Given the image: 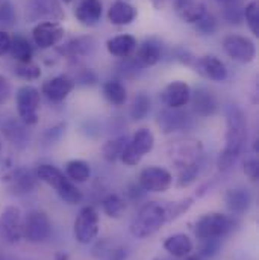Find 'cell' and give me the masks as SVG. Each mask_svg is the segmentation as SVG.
Wrapping results in <instances>:
<instances>
[{
    "label": "cell",
    "mask_w": 259,
    "mask_h": 260,
    "mask_svg": "<svg viewBox=\"0 0 259 260\" xmlns=\"http://www.w3.org/2000/svg\"><path fill=\"white\" fill-rule=\"evenodd\" d=\"M226 145L217 159V168L221 173H229L241 156L247 141V120L246 114L237 105L226 109Z\"/></svg>",
    "instance_id": "6da1fadb"
},
{
    "label": "cell",
    "mask_w": 259,
    "mask_h": 260,
    "mask_svg": "<svg viewBox=\"0 0 259 260\" xmlns=\"http://www.w3.org/2000/svg\"><path fill=\"white\" fill-rule=\"evenodd\" d=\"M168 222L165 204L159 201L146 203L130 222V235L138 239H146L153 236L161 230V227Z\"/></svg>",
    "instance_id": "7a4b0ae2"
},
{
    "label": "cell",
    "mask_w": 259,
    "mask_h": 260,
    "mask_svg": "<svg viewBox=\"0 0 259 260\" xmlns=\"http://www.w3.org/2000/svg\"><path fill=\"white\" fill-rule=\"evenodd\" d=\"M38 180L47 183L50 188L55 189V192L60 195L65 203L68 204H79L83 200L82 191L65 176L64 173L50 165V164H41L35 171Z\"/></svg>",
    "instance_id": "3957f363"
},
{
    "label": "cell",
    "mask_w": 259,
    "mask_h": 260,
    "mask_svg": "<svg viewBox=\"0 0 259 260\" xmlns=\"http://www.w3.org/2000/svg\"><path fill=\"white\" fill-rule=\"evenodd\" d=\"M237 221L220 212H209L202 215L194 224L197 239H223L234 232Z\"/></svg>",
    "instance_id": "277c9868"
},
{
    "label": "cell",
    "mask_w": 259,
    "mask_h": 260,
    "mask_svg": "<svg viewBox=\"0 0 259 260\" xmlns=\"http://www.w3.org/2000/svg\"><path fill=\"white\" fill-rule=\"evenodd\" d=\"M52 221L43 210H31L23 218V238L31 244H43L52 236Z\"/></svg>",
    "instance_id": "5b68a950"
},
{
    "label": "cell",
    "mask_w": 259,
    "mask_h": 260,
    "mask_svg": "<svg viewBox=\"0 0 259 260\" xmlns=\"http://www.w3.org/2000/svg\"><path fill=\"white\" fill-rule=\"evenodd\" d=\"M155 147V136L152 130L142 129L136 130L135 135L128 141V145L122 154V160L128 167H135L141 162V159L149 154Z\"/></svg>",
    "instance_id": "8992f818"
},
{
    "label": "cell",
    "mask_w": 259,
    "mask_h": 260,
    "mask_svg": "<svg viewBox=\"0 0 259 260\" xmlns=\"http://www.w3.org/2000/svg\"><path fill=\"white\" fill-rule=\"evenodd\" d=\"M41 103L40 91L32 85H24L17 91V111L20 121L26 126L38 123V109Z\"/></svg>",
    "instance_id": "52a82bcc"
},
{
    "label": "cell",
    "mask_w": 259,
    "mask_h": 260,
    "mask_svg": "<svg viewBox=\"0 0 259 260\" xmlns=\"http://www.w3.org/2000/svg\"><path fill=\"white\" fill-rule=\"evenodd\" d=\"M99 230H100V219L97 210L93 206L82 207L74 221L76 241L82 245H88L99 236Z\"/></svg>",
    "instance_id": "ba28073f"
},
{
    "label": "cell",
    "mask_w": 259,
    "mask_h": 260,
    "mask_svg": "<svg viewBox=\"0 0 259 260\" xmlns=\"http://www.w3.org/2000/svg\"><path fill=\"white\" fill-rule=\"evenodd\" d=\"M138 185L146 192H165L173 185V174L161 167H147L139 173Z\"/></svg>",
    "instance_id": "9c48e42d"
},
{
    "label": "cell",
    "mask_w": 259,
    "mask_h": 260,
    "mask_svg": "<svg viewBox=\"0 0 259 260\" xmlns=\"http://www.w3.org/2000/svg\"><path fill=\"white\" fill-rule=\"evenodd\" d=\"M223 50L237 62L249 64L256 58V47L252 40L241 35H227L223 40Z\"/></svg>",
    "instance_id": "30bf717a"
},
{
    "label": "cell",
    "mask_w": 259,
    "mask_h": 260,
    "mask_svg": "<svg viewBox=\"0 0 259 260\" xmlns=\"http://www.w3.org/2000/svg\"><path fill=\"white\" fill-rule=\"evenodd\" d=\"M158 126L162 133H175V132H185L194 127V118L190 112L182 109H170L165 108L158 114L156 120Z\"/></svg>",
    "instance_id": "8fae6325"
},
{
    "label": "cell",
    "mask_w": 259,
    "mask_h": 260,
    "mask_svg": "<svg viewBox=\"0 0 259 260\" xmlns=\"http://www.w3.org/2000/svg\"><path fill=\"white\" fill-rule=\"evenodd\" d=\"M2 236L9 244H18L23 239V215L20 207L6 206L0 216Z\"/></svg>",
    "instance_id": "7c38bea8"
},
{
    "label": "cell",
    "mask_w": 259,
    "mask_h": 260,
    "mask_svg": "<svg viewBox=\"0 0 259 260\" xmlns=\"http://www.w3.org/2000/svg\"><path fill=\"white\" fill-rule=\"evenodd\" d=\"M3 180H5L8 189L11 191V194L14 195L29 194L37 188V183H38L37 174L26 167L14 168L9 174L5 176Z\"/></svg>",
    "instance_id": "4fadbf2b"
},
{
    "label": "cell",
    "mask_w": 259,
    "mask_h": 260,
    "mask_svg": "<svg viewBox=\"0 0 259 260\" xmlns=\"http://www.w3.org/2000/svg\"><path fill=\"white\" fill-rule=\"evenodd\" d=\"M168 154L171 156L173 164L179 168H184L190 164H194L202 159L203 147L195 139H187V141H178L170 147Z\"/></svg>",
    "instance_id": "5bb4252c"
},
{
    "label": "cell",
    "mask_w": 259,
    "mask_h": 260,
    "mask_svg": "<svg viewBox=\"0 0 259 260\" xmlns=\"http://www.w3.org/2000/svg\"><path fill=\"white\" fill-rule=\"evenodd\" d=\"M32 38L40 49L46 50L56 46L64 38V27L58 21H43L34 27Z\"/></svg>",
    "instance_id": "9a60e30c"
},
{
    "label": "cell",
    "mask_w": 259,
    "mask_h": 260,
    "mask_svg": "<svg viewBox=\"0 0 259 260\" xmlns=\"http://www.w3.org/2000/svg\"><path fill=\"white\" fill-rule=\"evenodd\" d=\"M191 88L187 82L175 80L168 83L161 92V102L170 109H182L190 103Z\"/></svg>",
    "instance_id": "2e32d148"
},
{
    "label": "cell",
    "mask_w": 259,
    "mask_h": 260,
    "mask_svg": "<svg viewBox=\"0 0 259 260\" xmlns=\"http://www.w3.org/2000/svg\"><path fill=\"white\" fill-rule=\"evenodd\" d=\"M190 102L195 115L202 118L212 117L218 112V100L208 88H197L195 91H191Z\"/></svg>",
    "instance_id": "e0dca14e"
},
{
    "label": "cell",
    "mask_w": 259,
    "mask_h": 260,
    "mask_svg": "<svg viewBox=\"0 0 259 260\" xmlns=\"http://www.w3.org/2000/svg\"><path fill=\"white\" fill-rule=\"evenodd\" d=\"M74 89V80L68 76H56L46 80L41 86V92L53 103H61Z\"/></svg>",
    "instance_id": "ac0fdd59"
},
{
    "label": "cell",
    "mask_w": 259,
    "mask_h": 260,
    "mask_svg": "<svg viewBox=\"0 0 259 260\" xmlns=\"http://www.w3.org/2000/svg\"><path fill=\"white\" fill-rule=\"evenodd\" d=\"M161 58H162V43L158 38L152 37L142 41V44L136 50V55L133 56V61L141 68H147L158 64Z\"/></svg>",
    "instance_id": "d6986e66"
},
{
    "label": "cell",
    "mask_w": 259,
    "mask_h": 260,
    "mask_svg": "<svg viewBox=\"0 0 259 260\" xmlns=\"http://www.w3.org/2000/svg\"><path fill=\"white\" fill-rule=\"evenodd\" d=\"M195 71L212 82H224L227 79V68L214 55L202 56L195 61Z\"/></svg>",
    "instance_id": "ffe728a7"
},
{
    "label": "cell",
    "mask_w": 259,
    "mask_h": 260,
    "mask_svg": "<svg viewBox=\"0 0 259 260\" xmlns=\"http://www.w3.org/2000/svg\"><path fill=\"white\" fill-rule=\"evenodd\" d=\"M2 133L6 138V141L11 142V145H14L18 150H24L29 145L31 141L29 130L27 126L20 120L9 118L8 121H5V124L2 126Z\"/></svg>",
    "instance_id": "44dd1931"
},
{
    "label": "cell",
    "mask_w": 259,
    "mask_h": 260,
    "mask_svg": "<svg viewBox=\"0 0 259 260\" xmlns=\"http://www.w3.org/2000/svg\"><path fill=\"white\" fill-rule=\"evenodd\" d=\"M102 12H103V5L100 0H82L74 9V17L80 24L93 27L100 21Z\"/></svg>",
    "instance_id": "7402d4cb"
},
{
    "label": "cell",
    "mask_w": 259,
    "mask_h": 260,
    "mask_svg": "<svg viewBox=\"0 0 259 260\" xmlns=\"http://www.w3.org/2000/svg\"><path fill=\"white\" fill-rule=\"evenodd\" d=\"M94 49H96V40L93 37H79V38L68 41L63 47H60L58 52L67 58L76 59V58H83V56L91 55Z\"/></svg>",
    "instance_id": "603a6c76"
},
{
    "label": "cell",
    "mask_w": 259,
    "mask_h": 260,
    "mask_svg": "<svg viewBox=\"0 0 259 260\" xmlns=\"http://www.w3.org/2000/svg\"><path fill=\"white\" fill-rule=\"evenodd\" d=\"M164 250L168 251L173 257L184 259L191 254V251L194 250V244L188 235L175 233L164 241Z\"/></svg>",
    "instance_id": "cb8c5ba5"
},
{
    "label": "cell",
    "mask_w": 259,
    "mask_h": 260,
    "mask_svg": "<svg viewBox=\"0 0 259 260\" xmlns=\"http://www.w3.org/2000/svg\"><path fill=\"white\" fill-rule=\"evenodd\" d=\"M224 201L231 213L244 215L252 206V194L244 188H234L226 192Z\"/></svg>",
    "instance_id": "d4e9b609"
},
{
    "label": "cell",
    "mask_w": 259,
    "mask_h": 260,
    "mask_svg": "<svg viewBox=\"0 0 259 260\" xmlns=\"http://www.w3.org/2000/svg\"><path fill=\"white\" fill-rule=\"evenodd\" d=\"M136 9L130 3L125 0H116L109 11H108V20L116 26H128L136 18Z\"/></svg>",
    "instance_id": "484cf974"
},
{
    "label": "cell",
    "mask_w": 259,
    "mask_h": 260,
    "mask_svg": "<svg viewBox=\"0 0 259 260\" xmlns=\"http://www.w3.org/2000/svg\"><path fill=\"white\" fill-rule=\"evenodd\" d=\"M136 40L132 35H117L111 40L106 41V49L112 56L117 58H129L130 55L135 52L136 49Z\"/></svg>",
    "instance_id": "4316f807"
},
{
    "label": "cell",
    "mask_w": 259,
    "mask_h": 260,
    "mask_svg": "<svg viewBox=\"0 0 259 260\" xmlns=\"http://www.w3.org/2000/svg\"><path fill=\"white\" fill-rule=\"evenodd\" d=\"M175 8L184 21L193 23V24L206 14L205 5L195 0H175Z\"/></svg>",
    "instance_id": "83f0119b"
},
{
    "label": "cell",
    "mask_w": 259,
    "mask_h": 260,
    "mask_svg": "<svg viewBox=\"0 0 259 260\" xmlns=\"http://www.w3.org/2000/svg\"><path fill=\"white\" fill-rule=\"evenodd\" d=\"M9 53H11V56H12L18 64H27V62L32 61L34 49H32L31 43H29L24 37L15 35L14 38H11Z\"/></svg>",
    "instance_id": "f1b7e54d"
},
{
    "label": "cell",
    "mask_w": 259,
    "mask_h": 260,
    "mask_svg": "<svg viewBox=\"0 0 259 260\" xmlns=\"http://www.w3.org/2000/svg\"><path fill=\"white\" fill-rule=\"evenodd\" d=\"M65 176L73 183H85L91 176V167L82 159H73L65 164Z\"/></svg>",
    "instance_id": "f546056e"
},
{
    "label": "cell",
    "mask_w": 259,
    "mask_h": 260,
    "mask_svg": "<svg viewBox=\"0 0 259 260\" xmlns=\"http://www.w3.org/2000/svg\"><path fill=\"white\" fill-rule=\"evenodd\" d=\"M103 95L114 106H123L128 100V91L119 80H108L103 85Z\"/></svg>",
    "instance_id": "4dcf8cb0"
},
{
    "label": "cell",
    "mask_w": 259,
    "mask_h": 260,
    "mask_svg": "<svg viewBox=\"0 0 259 260\" xmlns=\"http://www.w3.org/2000/svg\"><path fill=\"white\" fill-rule=\"evenodd\" d=\"M102 209L108 218L119 219L126 210V201L122 195L109 194L106 195L102 201Z\"/></svg>",
    "instance_id": "1f68e13d"
},
{
    "label": "cell",
    "mask_w": 259,
    "mask_h": 260,
    "mask_svg": "<svg viewBox=\"0 0 259 260\" xmlns=\"http://www.w3.org/2000/svg\"><path fill=\"white\" fill-rule=\"evenodd\" d=\"M202 160H197L194 164H190L184 168H179V174H178V180H176V186L178 188H188L197 180V177L202 173Z\"/></svg>",
    "instance_id": "d6a6232c"
},
{
    "label": "cell",
    "mask_w": 259,
    "mask_h": 260,
    "mask_svg": "<svg viewBox=\"0 0 259 260\" xmlns=\"http://www.w3.org/2000/svg\"><path fill=\"white\" fill-rule=\"evenodd\" d=\"M128 138L126 136H119V138H116V139H111V141H108L105 145H103V148H102V153H103V157L108 160V162H117L120 157H122V154H123V151H125V148H126V145H128Z\"/></svg>",
    "instance_id": "836d02e7"
},
{
    "label": "cell",
    "mask_w": 259,
    "mask_h": 260,
    "mask_svg": "<svg viewBox=\"0 0 259 260\" xmlns=\"http://www.w3.org/2000/svg\"><path fill=\"white\" fill-rule=\"evenodd\" d=\"M150 106H152V102H150V97L146 92L136 94L133 102H132V106H130V118L133 121L144 120L150 112Z\"/></svg>",
    "instance_id": "e575fe53"
},
{
    "label": "cell",
    "mask_w": 259,
    "mask_h": 260,
    "mask_svg": "<svg viewBox=\"0 0 259 260\" xmlns=\"http://www.w3.org/2000/svg\"><path fill=\"white\" fill-rule=\"evenodd\" d=\"M193 206V198H185L182 201H175V203H167L165 204V210H167V221H175L178 218H181L185 212H188V209Z\"/></svg>",
    "instance_id": "d590c367"
},
{
    "label": "cell",
    "mask_w": 259,
    "mask_h": 260,
    "mask_svg": "<svg viewBox=\"0 0 259 260\" xmlns=\"http://www.w3.org/2000/svg\"><path fill=\"white\" fill-rule=\"evenodd\" d=\"M244 20L255 37H259V5L256 0L250 2L244 8Z\"/></svg>",
    "instance_id": "8d00e7d4"
},
{
    "label": "cell",
    "mask_w": 259,
    "mask_h": 260,
    "mask_svg": "<svg viewBox=\"0 0 259 260\" xmlns=\"http://www.w3.org/2000/svg\"><path fill=\"white\" fill-rule=\"evenodd\" d=\"M223 18L229 24H241V21L244 20V8L240 6L237 2L227 3L223 9Z\"/></svg>",
    "instance_id": "74e56055"
},
{
    "label": "cell",
    "mask_w": 259,
    "mask_h": 260,
    "mask_svg": "<svg viewBox=\"0 0 259 260\" xmlns=\"http://www.w3.org/2000/svg\"><path fill=\"white\" fill-rule=\"evenodd\" d=\"M221 248V239H202L198 245V256L202 259H212Z\"/></svg>",
    "instance_id": "f35d334b"
},
{
    "label": "cell",
    "mask_w": 259,
    "mask_h": 260,
    "mask_svg": "<svg viewBox=\"0 0 259 260\" xmlns=\"http://www.w3.org/2000/svg\"><path fill=\"white\" fill-rule=\"evenodd\" d=\"M14 73H15L20 79H24V80H37V79H40V76H41L40 67L32 64V62L15 65Z\"/></svg>",
    "instance_id": "ab89813d"
},
{
    "label": "cell",
    "mask_w": 259,
    "mask_h": 260,
    "mask_svg": "<svg viewBox=\"0 0 259 260\" xmlns=\"http://www.w3.org/2000/svg\"><path fill=\"white\" fill-rule=\"evenodd\" d=\"M195 24V30L200 35H214V32L217 30V20L212 14H205Z\"/></svg>",
    "instance_id": "60d3db41"
},
{
    "label": "cell",
    "mask_w": 259,
    "mask_h": 260,
    "mask_svg": "<svg viewBox=\"0 0 259 260\" xmlns=\"http://www.w3.org/2000/svg\"><path fill=\"white\" fill-rule=\"evenodd\" d=\"M15 18L17 15H15V9L12 3L8 0H3L0 3V23L6 26H12L15 23Z\"/></svg>",
    "instance_id": "b9f144b4"
},
{
    "label": "cell",
    "mask_w": 259,
    "mask_h": 260,
    "mask_svg": "<svg viewBox=\"0 0 259 260\" xmlns=\"http://www.w3.org/2000/svg\"><path fill=\"white\" fill-rule=\"evenodd\" d=\"M119 70H120V74L125 76V77H135L142 68L136 64L133 59H128L126 58L122 64L119 65Z\"/></svg>",
    "instance_id": "7bdbcfd3"
},
{
    "label": "cell",
    "mask_w": 259,
    "mask_h": 260,
    "mask_svg": "<svg viewBox=\"0 0 259 260\" xmlns=\"http://www.w3.org/2000/svg\"><path fill=\"white\" fill-rule=\"evenodd\" d=\"M244 174L252 182H258L259 179V164L256 157H249L244 162Z\"/></svg>",
    "instance_id": "ee69618b"
},
{
    "label": "cell",
    "mask_w": 259,
    "mask_h": 260,
    "mask_svg": "<svg viewBox=\"0 0 259 260\" xmlns=\"http://www.w3.org/2000/svg\"><path fill=\"white\" fill-rule=\"evenodd\" d=\"M128 248L125 247H112L100 257L102 260H126L128 259Z\"/></svg>",
    "instance_id": "f6af8a7d"
},
{
    "label": "cell",
    "mask_w": 259,
    "mask_h": 260,
    "mask_svg": "<svg viewBox=\"0 0 259 260\" xmlns=\"http://www.w3.org/2000/svg\"><path fill=\"white\" fill-rule=\"evenodd\" d=\"M73 80H74V83L77 82L80 85H94L97 82V76L90 68H83L77 73L76 79H73Z\"/></svg>",
    "instance_id": "bcb514c9"
},
{
    "label": "cell",
    "mask_w": 259,
    "mask_h": 260,
    "mask_svg": "<svg viewBox=\"0 0 259 260\" xmlns=\"http://www.w3.org/2000/svg\"><path fill=\"white\" fill-rule=\"evenodd\" d=\"M11 97V83L9 80L0 74V106H3Z\"/></svg>",
    "instance_id": "7dc6e473"
},
{
    "label": "cell",
    "mask_w": 259,
    "mask_h": 260,
    "mask_svg": "<svg viewBox=\"0 0 259 260\" xmlns=\"http://www.w3.org/2000/svg\"><path fill=\"white\" fill-rule=\"evenodd\" d=\"M9 46H11V37H9V34L0 30V56H3L6 52H9Z\"/></svg>",
    "instance_id": "c3c4849f"
},
{
    "label": "cell",
    "mask_w": 259,
    "mask_h": 260,
    "mask_svg": "<svg viewBox=\"0 0 259 260\" xmlns=\"http://www.w3.org/2000/svg\"><path fill=\"white\" fill-rule=\"evenodd\" d=\"M128 195L130 197V200H139L146 195V191L139 186V185H130Z\"/></svg>",
    "instance_id": "681fc988"
},
{
    "label": "cell",
    "mask_w": 259,
    "mask_h": 260,
    "mask_svg": "<svg viewBox=\"0 0 259 260\" xmlns=\"http://www.w3.org/2000/svg\"><path fill=\"white\" fill-rule=\"evenodd\" d=\"M56 260H68V256L65 253H61V254L56 256Z\"/></svg>",
    "instance_id": "f907efd6"
},
{
    "label": "cell",
    "mask_w": 259,
    "mask_h": 260,
    "mask_svg": "<svg viewBox=\"0 0 259 260\" xmlns=\"http://www.w3.org/2000/svg\"><path fill=\"white\" fill-rule=\"evenodd\" d=\"M185 260H203L200 256H187V257H184Z\"/></svg>",
    "instance_id": "816d5d0a"
},
{
    "label": "cell",
    "mask_w": 259,
    "mask_h": 260,
    "mask_svg": "<svg viewBox=\"0 0 259 260\" xmlns=\"http://www.w3.org/2000/svg\"><path fill=\"white\" fill-rule=\"evenodd\" d=\"M217 2H221V3H235V2H238V0H217Z\"/></svg>",
    "instance_id": "f5cc1de1"
},
{
    "label": "cell",
    "mask_w": 259,
    "mask_h": 260,
    "mask_svg": "<svg viewBox=\"0 0 259 260\" xmlns=\"http://www.w3.org/2000/svg\"><path fill=\"white\" fill-rule=\"evenodd\" d=\"M63 2H64V3H70L71 0H63Z\"/></svg>",
    "instance_id": "db71d44e"
},
{
    "label": "cell",
    "mask_w": 259,
    "mask_h": 260,
    "mask_svg": "<svg viewBox=\"0 0 259 260\" xmlns=\"http://www.w3.org/2000/svg\"><path fill=\"white\" fill-rule=\"evenodd\" d=\"M155 260H165V259H155Z\"/></svg>",
    "instance_id": "11a10c76"
},
{
    "label": "cell",
    "mask_w": 259,
    "mask_h": 260,
    "mask_svg": "<svg viewBox=\"0 0 259 260\" xmlns=\"http://www.w3.org/2000/svg\"><path fill=\"white\" fill-rule=\"evenodd\" d=\"M0 148H2V147H0Z\"/></svg>",
    "instance_id": "9f6ffc18"
}]
</instances>
